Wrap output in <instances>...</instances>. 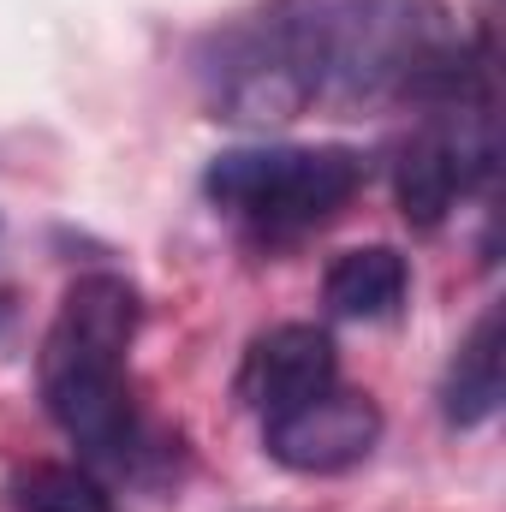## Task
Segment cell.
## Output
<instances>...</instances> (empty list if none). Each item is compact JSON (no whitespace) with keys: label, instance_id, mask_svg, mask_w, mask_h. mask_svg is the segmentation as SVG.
Wrapping results in <instances>:
<instances>
[{"label":"cell","instance_id":"obj_1","mask_svg":"<svg viewBox=\"0 0 506 512\" xmlns=\"http://www.w3.org/2000/svg\"><path fill=\"white\" fill-rule=\"evenodd\" d=\"M143 328V298L126 274L90 268L60 292V310L36 352V387L66 441L96 459L131 471L149 453V429L131 399V340Z\"/></svg>","mask_w":506,"mask_h":512},{"label":"cell","instance_id":"obj_2","mask_svg":"<svg viewBox=\"0 0 506 512\" xmlns=\"http://www.w3.org/2000/svg\"><path fill=\"white\" fill-rule=\"evenodd\" d=\"M316 72V102L429 114L489 78V54L465 48L441 0H322Z\"/></svg>","mask_w":506,"mask_h":512},{"label":"cell","instance_id":"obj_3","mask_svg":"<svg viewBox=\"0 0 506 512\" xmlns=\"http://www.w3.org/2000/svg\"><path fill=\"white\" fill-rule=\"evenodd\" d=\"M316 24L322 0H268L233 18L227 30H215L197 54V84L209 114L251 131L298 120L322 90Z\"/></svg>","mask_w":506,"mask_h":512},{"label":"cell","instance_id":"obj_4","mask_svg":"<svg viewBox=\"0 0 506 512\" xmlns=\"http://www.w3.org/2000/svg\"><path fill=\"white\" fill-rule=\"evenodd\" d=\"M364 155L346 143H268L227 149L203 173V197L262 245L304 239L328 227L364 191Z\"/></svg>","mask_w":506,"mask_h":512},{"label":"cell","instance_id":"obj_5","mask_svg":"<svg viewBox=\"0 0 506 512\" xmlns=\"http://www.w3.org/2000/svg\"><path fill=\"white\" fill-rule=\"evenodd\" d=\"M376 441H381V405L370 393L340 382L262 423L268 459L298 471V477H340V471L364 465L376 453Z\"/></svg>","mask_w":506,"mask_h":512},{"label":"cell","instance_id":"obj_6","mask_svg":"<svg viewBox=\"0 0 506 512\" xmlns=\"http://www.w3.org/2000/svg\"><path fill=\"white\" fill-rule=\"evenodd\" d=\"M334 376H340V358H334L328 328H316V322H280V328L256 334L251 346H245L233 393H239L245 411H256L268 423V417L316 399L322 387H334Z\"/></svg>","mask_w":506,"mask_h":512},{"label":"cell","instance_id":"obj_7","mask_svg":"<svg viewBox=\"0 0 506 512\" xmlns=\"http://www.w3.org/2000/svg\"><path fill=\"white\" fill-rule=\"evenodd\" d=\"M411 298V262L393 245L340 251L322 274V304L340 322H393Z\"/></svg>","mask_w":506,"mask_h":512},{"label":"cell","instance_id":"obj_8","mask_svg":"<svg viewBox=\"0 0 506 512\" xmlns=\"http://www.w3.org/2000/svg\"><path fill=\"white\" fill-rule=\"evenodd\" d=\"M501 304H489L471 334L459 340L453 364H447V382H441V411L453 429H483L495 411H501Z\"/></svg>","mask_w":506,"mask_h":512},{"label":"cell","instance_id":"obj_9","mask_svg":"<svg viewBox=\"0 0 506 512\" xmlns=\"http://www.w3.org/2000/svg\"><path fill=\"white\" fill-rule=\"evenodd\" d=\"M6 501H12V512H114L108 483L90 465H60V459H36V465L12 471Z\"/></svg>","mask_w":506,"mask_h":512},{"label":"cell","instance_id":"obj_10","mask_svg":"<svg viewBox=\"0 0 506 512\" xmlns=\"http://www.w3.org/2000/svg\"><path fill=\"white\" fill-rule=\"evenodd\" d=\"M6 310H12V298H6V292H0V322H6Z\"/></svg>","mask_w":506,"mask_h":512}]
</instances>
